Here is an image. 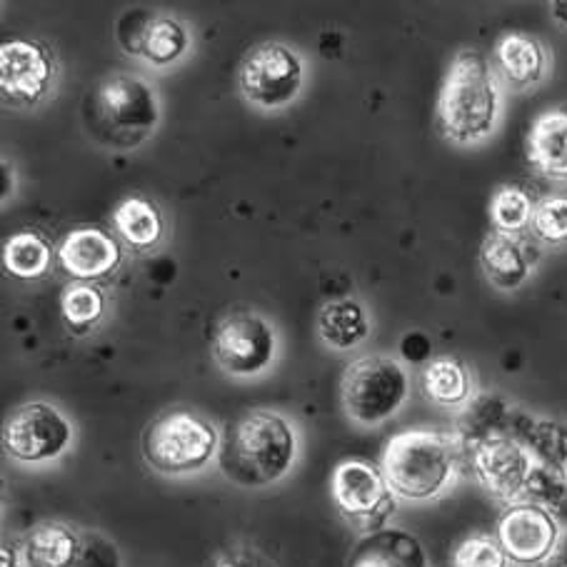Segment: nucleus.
Instances as JSON below:
<instances>
[{
	"label": "nucleus",
	"instance_id": "18",
	"mask_svg": "<svg viewBox=\"0 0 567 567\" xmlns=\"http://www.w3.org/2000/svg\"><path fill=\"white\" fill-rule=\"evenodd\" d=\"M481 262L487 280L501 290H515L530 276V260H527L520 243L507 233H491L483 240Z\"/></svg>",
	"mask_w": 567,
	"mask_h": 567
},
{
	"label": "nucleus",
	"instance_id": "7",
	"mask_svg": "<svg viewBox=\"0 0 567 567\" xmlns=\"http://www.w3.org/2000/svg\"><path fill=\"white\" fill-rule=\"evenodd\" d=\"M332 501L340 515L353 523L358 530L378 533L395 511L393 491L385 477L365 461H346L332 471L330 481Z\"/></svg>",
	"mask_w": 567,
	"mask_h": 567
},
{
	"label": "nucleus",
	"instance_id": "28",
	"mask_svg": "<svg viewBox=\"0 0 567 567\" xmlns=\"http://www.w3.org/2000/svg\"><path fill=\"white\" fill-rule=\"evenodd\" d=\"M533 230L545 243H567V198H547L535 205Z\"/></svg>",
	"mask_w": 567,
	"mask_h": 567
},
{
	"label": "nucleus",
	"instance_id": "16",
	"mask_svg": "<svg viewBox=\"0 0 567 567\" xmlns=\"http://www.w3.org/2000/svg\"><path fill=\"white\" fill-rule=\"evenodd\" d=\"M348 567H430L423 543L398 527L365 535L350 555Z\"/></svg>",
	"mask_w": 567,
	"mask_h": 567
},
{
	"label": "nucleus",
	"instance_id": "12",
	"mask_svg": "<svg viewBox=\"0 0 567 567\" xmlns=\"http://www.w3.org/2000/svg\"><path fill=\"white\" fill-rule=\"evenodd\" d=\"M53 83V58L33 41L0 45V87L16 105H33Z\"/></svg>",
	"mask_w": 567,
	"mask_h": 567
},
{
	"label": "nucleus",
	"instance_id": "6",
	"mask_svg": "<svg viewBox=\"0 0 567 567\" xmlns=\"http://www.w3.org/2000/svg\"><path fill=\"white\" fill-rule=\"evenodd\" d=\"M340 395L346 413L355 423L380 425L405 403L408 373L393 358H360L346 368Z\"/></svg>",
	"mask_w": 567,
	"mask_h": 567
},
{
	"label": "nucleus",
	"instance_id": "24",
	"mask_svg": "<svg viewBox=\"0 0 567 567\" xmlns=\"http://www.w3.org/2000/svg\"><path fill=\"white\" fill-rule=\"evenodd\" d=\"M188 45H190V35L183 28V23H178L171 16H155L148 33H145L141 58L163 68L178 61L181 55H185Z\"/></svg>",
	"mask_w": 567,
	"mask_h": 567
},
{
	"label": "nucleus",
	"instance_id": "1",
	"mask_svg": "<svg viewBox=\"0 0 567 567\" xmlns=\"http://www.w3.org/2000/svg\"><path fill=\"white\" fill-rule=\"evenodd\" d=\"M296 430L276 413L243 415L228 427L220 445V467L233 483L262 487L278 483L296 463Z\"/></svg>",
	"mask_w": 567,
	"mask_h": 567
},
{
	"label": "nucleus",
	"instance_id": "22",
	"mask_svg": "<svg viewBox=\"0 0 567 567\" xmlns=\"http://www.w3.org/2000/svg\"><path fill=\"white\" fill-rule=\"evenodd\" d=\"M115 228L125 243L135 248H151L163 236V220L155 205L145 198H128L115 208Z\"/></svg>",
	"mask_w": 567,
	"mask_h": 567
},
{
	"label": "nucleus",
	"instance_id": "21",
	"mask_svg": "<svg viewBox=\"0 0 567 567\" xmlns=\"http://www.w3.org/2000/svg\"><path fill=\"white\" fill-rule=\"evenodd\" d=\"M51 243L41 233L21 230L6 240L3 246V268L8 276L21 280L41 278L51 268Z\"/></svg>",
	"mask_w": 567,
	"mask_h": 567
},
{
	"label": "nucleus",
	"instance_id": "31",
	"mask_svg": "<svg viewBox=\"0 0 567 567\" xmlns=\"http://www.w3.org/2000/svg\"><path fill=\"white\" fill-rule=\"evenodd\" d=\"M210 567H258V565L243 553H225L220 557H215Z\"/></svg>",
	"mask_w": 567,
	"mask_h": 567
},
{
	"label": "nucleus",
	"instance_id": "9",
	"mask_svg": "<svg viewBox=\"0 0 567 567\" xmlns=\"http://www.w3.org/2000/svg\"><path fill=\"white\" fill-rule=\"evenodd\" d=\"M302 85V61L282 43L252 48L240 65V87L250 103L282 107L296 101Z\"/></svg>",
	"mask_w": 567,
	"mask_h": 567
},
{
	"label": "nucleus",
	"instance_id": "27",
	"mask_svg": "<svg viewBox=\"0 0 567 567\" xmlns=\"http://www.w3.org/2000/svg\"><path fill=\"white\" fill-rule=\"evenodd\" d=\"M453 567H507V555L493 537L473 535L455 547Z\"/></svg>",
	"mask_w": 567,
	"mask_h": 567
},
{
	"label": "nucleus",
	"instance_id": "10",
	"mask_svg": "<svg viewBox=\"0 0 567 567\" xmlns=\"http://www.w3.org/2000/svg\"><path fill=\"white\" fill-rule=\"evenodd\" d=\"M213 355L228 375H258L276 355V332L256 312H233L215 330Z\"/></svg>",
	"mask_w": 567,
	"mask_h": 567
},
{
	"label": "nucleus",
	"instance_id": "8",
	"mask_svg": "<svg viewBox=\"0 0 567 567\" xmlns=\"http://www.w3.org/2000/svg\"><path fill=\"white\" fill-rule=\"evenodd\" d=\"M73 425L61 410L48 403H25L8 415L3 447L18 463H45L65 453Z\"/></svg>",
	"mask_w": 567,
	"mask_h": 567
},
{
	"label": "nucleus",
	"instance_id": "4",
	"mask_svg": "<svg viewBox=\"0 0 567 567\" xmlns=\"http://www.w3.org/2000/svg\"><path fill=\"white\" fill-rule=\"evenodd\" d=\"M455 473V443L433 430H408L390 440L383 453V477L393 495L430 501Z\"/></svg>",
	"mask_w": 567,
	"mask_h": 567
},
{
	"label": "nucleus",
	"instance_id": "3",
	"mask_svg": "<svg viewBox=\"0 0 567 567\" xmlns=\"http://www.w3.org/2000/svg\"><path fill=\"white\" fill-rule=\"evenodd\" d=\"M83 123L97 143L115 151H133L158 125V101L141 78L113 73L85 95Z\"/></svg>",
	"mask_w": 567,
	"mask_h": 567
},
{
	"label": "nucleus",
	"instance_id": "15",
	"mask_svg": "<svg viewBox=\"0 0 567 567\" xmlns=\"http://www.w3.org/2000/svg\"><path fill=\"white\" fill-rule=\"evenodd\" d=\"M527 161L550 181H567V107L537 115L527 135Z\"/></svg>",
	"mask_w": 567,
	"mask_h": 567
},
{
	"label": "nucleus",
	"instance_id": "30",
	"mask_svg": "<svg viewBox=\"0 0 567 567\" xmlns=\"http://www.w3.org/2000/svg\"><path fill=\"white\" fill-rule=\"evenodd\" d=\"M73 567H121V555L107 537L97 533H85L81 555Z\"/></svg>",
	"mask_w": 567,
	"mask_h": 567
},
{
	"label": "nucleus",
	"instance_id": "29",
	"mask_svg": "<svg viewBox=\"0 0 567 567\" xmlns=\"http://www.w3.org/2000/svg\"><path fill=\"white\" fill-rule=\"evenodd\" d=\"M155 13L153 11H131L125 13L121 21H118V43L123 45V51L128 55L141 58L143 55V41H145V33H148V28L153 23Z\"/></svg>",
	"mask_w": 567,
	"mask_h": 567
},
{
	"label": "nucleus",
	"instance_id": "20",
	"mask_svg": "<svg viewBox=\"0 0 567 567\" xmlns=\"http://www.w3.org/2000/svg\"><path fill=\"white\" fill-rule=\"evenodd\" d=\"M320 336L330 348L348 350L358 346L360 340L368 338V318L365 310L355 300H332L322 308L320 318Z\"/></svg>",
	"mask_w": 567,
	"mask_h": 567
},
{
	"label": "nucleus",
	"instance_id": "2",
	"mask_svg": "<svg viewBox=\"0 0 567 567\" xmlns=\"http://www.w3.org/2000/svg\"><path fill=\"white\" fill-rule=\"evenodd\" d=\"M501 93L491 63L477 51H461L450 65L437 101V128L453 143H477L493 133Z\"/></svg>",
	"mask_w": 567,
	"mask_h": 567
},
{
	"label": "nucleus",
	"instance_id": "5",
	"mask_svg": "<svg viewBox=\"0 0 567 567\" xmlns=\"http://www.w3.org/2000/svg\"><path fill=\"white\" fill-rule=\"evenodd\" d=\"M218 450V430L193 410H168L143 433L145 463L163 475L198 473Z\"/></svg>",
	"mask_w": 567,
	"mask_h": 567
},
{
	"label": "nucleus",
	"instance_id": "13",
	"mask_svg": "<svg viewBox=\"0 0 567 567\" xmlns=\"http://www.w3.org/2000/svg\"><path fill=\"white\" fill-rule=\"evenodd\" d=\"M473 467L485 491L501 501H513L520 495L533 477L530 455L511 437L481 440L473 455Z\"/></svg>",
	"mask_w": 567,
	"mask_h": 567
},
{
	"label": "nucleus",
	"instance_id": "19",
	"mask_svg": "<svg viewBox=\"0 0 567 567\" xmlns=\"http://www.w3.org/2000/svg\"><path fill=\"white\" fill-rule=\"evenodd\" d=\"M497 65H501L507 83L515 87H527L543 81L547 55L545 48L535 38L525 33H507L495 48Z\"/></svg>",
	"mask_w": 567,
	"mask_h": 567
},
{
	"label": "nucleus",
	"instance_id": "34",
	"mask_svg": "<svg viewBox=\"0 0 567 567\" xmlns=\"http://www.w3.org/2000/svg\"><path fill=\"white\" fill-rule=\"evenodd\" d=\"M545 567H567V555H557V557H550V560L545 563Z\"/></svg>",
	"mask_w": 567,
	"mask_h": 567
},
{
	"label": "nucleus",
	"instance_id": "33",
	"mask_svg": "<svg viewBox=\"0 0 567 567\" xmlns=\"http://www.w3.org/2000/svg\"><path fill=\"white\" fill-rule=\"evenodd\" d=\"M3 567H18V553H16V547H11V545H3Z\"/></svg>",
	"mask_w": 567,
	"mask_h": 567
},
{
	"label": "nucleus",
	"instance_id": "14",
	"mask_svg": "<svg viewBox=\"0 0 567 567\" xmlns=\"http://www.w3.org/2000/svg\"><path fill=\"white\" fill-rule=\"evenodd\" d=\"M121 246L97 228H78L68 233L58 248V262L71 278L97 280L111 276L121 266Z\"/></svg>",
	"mask_w": 567,
	"mask_h": 567
},
{
	"label": "nucleus",
	"instance_id": "17",
	"mask_svg": "<svg viewBox=\"0 0 567 567\" xmlns=\"http://www.w3.org/2000/svg\"><path fill=\"white\" fill-rule=\"evenodd\" d=\"M81 545L83 535L68 525L43 523L25 535L23 563L25 567H73Z\"/></svg>",
	"mask_w": 567,
	"mask_h": 567
},
{
	"label": "nucleus",
	"instance_id": "26",
	"mask_svg": "<svg viewBox=\"0 0 567 567\" xmlns=\"http://www.w3.org/2000/svg\"><path fill=\"white\" fill-rule=\"evenodd\" d=\"M533 203L520 188H501L495 193V198L491 203V215H493V225L497 228V233H513L523 230L527 223L533 220Z\"/></svg>",
	"mask_w": 567,
	"mask_h": 567
},
{
	"label": "nucleus",
	"instance_id": "25",
	"mask_svg": "<svg viewBox=\"0 0 567 567\" xmlns=\"http://www.w3.org/2000/svg\"><path fill=\"white\" fill-rule=\"evenodd\" d=\"M61 310L65 318V326L75 332H85L87 328L97 322L105 310L103 292L87 282H75V286L63 292Z\"/></svg>",
	"mask_w": 567,
	"mask_h": 567
},
{
	"label": "nucleus",
	"instance_id": "23",
	"mask_svg": "<svg viewBox=\"0 0 567 567\" xmlns=\"http://www.w3.org/2000/svg\"><path fill=\"white\" fill-rule=\"evenodd\" d=\"M425 395L437 405H461L471 398V375L453 358H437L423 373Z\"/></svg>",
	"mask_w": 567,
	"mask_h": 567
},
{
	"label": "nucleus",
	"instance_id": "32",
	"mask_svg": "<svg viewBox=\"0 0 567 567\" xmlns=\"http://www.w3.org/2000/svg\"><path fill=\"white\" fill-rule=\"evenodd\" d=\"M550 8L557 21L567 25V0H555V3H550Z\"/></svg>",
	"mask_w": 567,
	"mask_h": 567
},
{
	"label": "nucleus",
	"instance_id": "11",
	"mask_svg": "<svg viewBox=\"0 0 567 567\" xmlns=\"http://www.w3.org/2000/svg\"><path fill=\"white\" fill-rule=\"evenodd\" d=\"M560 527L555 517L535 503H517L507 507L497 523V543L507 560L523 567L543 565L553 557Z\"/></svg>",
	"mask_w": 567,
	"mask_h": 567
}]
</instances>
